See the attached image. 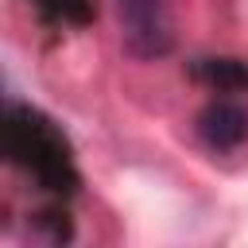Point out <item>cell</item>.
I'll list each match as a JSON object with an SVG mask.
<instances>
[{"mask_svg": "<svg viewBox=\"0 0 248 248\" xmlns=\"http://www.w3.org/2000/svg\"><path fill=\"white\" fill-rule=\"evenodd\" d=\"M0 163L23 170L54 194H70L78 186L74 151L62 128L46 112L8 97H0Z\"/></svg>", "mask_w": 248, "mask_h": 248, "instance_id": "cell-1", "label": "cell"}, {"mask_svg": "<svg viewBox=\"0 0 248 248\" xmlns=\"http://www.w3.org/2000/svg\"><path fill=\"white\" fill-rule=\"evenodd\" d=\"M46 23H62V27H81L93 16V0H27Z\"/></svg>", "mask_w": 248, "mask_h": 248, "instance_id": "cell-5", "label": "cell"}, {"mask_svg": "<svg viewBox=\"0 0 248 248\" xmlns=\"http://www.w3.org/2000/svg\"><path fill=\"white\" fill-rule=\"evenodd\" d=\"M194 74L217 89H248V66L236 58H198Z\"/></svg>", "mask_w": 248, "mask_h": 248, "instance_id": "cell-4", "label": "cell"}, {"mask_svg": "<svg viewBox=\"0 0 248 248\" xmlns=\"http://www.w3.org/2000/svg\"><path fill=\"white\" fill-rule=\"evenodd\" d=\"M120 43L132 58L151 62L174 46V23L167 0H116Z\"/></svg>", "mask_w": 248, "mask_h": 248, "instance_id": "cell-2", "label": "cell"}, {"mask_svg": "<svg viewBox=\"0 0 248 248\" xmlns=\"http://www.w3.org/2000/svg\"><path fill=\"white\" fill-rule=\"evenodd\" d=\"M198 136L209 151H236L248 140V108L236 101H213L198 116Z\"/></svg>", "mask_w": 248, "mask_h": 248, "instance_id": "cell-3", "label": "cell"}]
</instances>
